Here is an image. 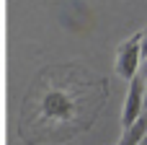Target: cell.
I'll list each match as a JSON object with an SVG mask.
<instances>
[{"mask_svg":"<svg viewBox=\"0 0 147 145\" xmlns=\"http://www.w3.org/2000/svg\"><path fill=\"white\" fill-rule=\"evenodd\" d=\"M142 109H145V78L137 75V78L129 80V91L124 96V109H121V125H124V130L132 127L142 117Z\"/></svg>","mask_w":147,"mask_h":145,"instance_id":"7a4b0ae2","label":"cell"},{"mask_svg":"<svg viewBox=\"0 0 147 145\" xmlns=\"http://www.w3.org/2000/svg\"><path fill=\"white\" fill-rule=\"evenodd\" d=\"M142 60H147V31H142Z\"/></svg>","mask_w":147,"mask_h":145,"instance_id":"277c9868","label":"cell"},{"mask_svg":"<svg viewBox=\"0 0 147 145\" xmlns=\"http://www.w3.org/2000/svg\"><path fill=\"white\" fill-rule=\"evenodd\" d=\"M145 135H147V114H142L132 127L124 130V135H121L119 145H140L142 140H145Z\"/></svg>","mask_w":147,"mask_h":145,"instance_id":"3957f363","label":"cell"},{"mask_svg":"<svg viewBox=\"0 0 147 145\" xmlns=\"http://www.w3.org/2000/svg\"><path fill=\"white\" fill-rule=\"evenodd\" d=\"M140 145H147V135H145V140H142V143H140Z\"/></svg>","mask_w":147,"mask_h":145,"instance_id":"52a82bcc","label":"cell"},{"mask_svg":"<svg viewBox=\"0 0 147 145\" xmlns=\"http://www.w3.org/2000/svg\"><path fill=\"white\" fill-rule=\"evenodd\" d=\"M142 78H147V60H145V67H142Z\"/></svg>","mask_w":147,"mask_h":145,"instance_id":"5b68a950","label":"cell"},{"mask_svg":"<svg viewBox=\"0 0 147 145\" xmlns=\"http://www.w3.org/2000/svg\"><path fill=\"white\" fill-rule=\"evenodd\" d=\"M140 62H142V31L132 34L129 39H124L116 49V75L124 80H132L140 75Z\"/></svg>","mask_w":147,"mask_h":145,"instance_id":"6da1fadb","label":"cell"},{"mask_svg":"<svg viewBox=\"0 0 147 145\" xmlns=\"http://www.w3.org/2000/svg\"><path fill=\"white\" fill-rule=\"evenodd\" d=\"M145 104H147V80H145Z\"/></svg>","mask_w":147,"mask_h":145,"instance_id":"8992f818","label":"cell"}]
</instances>
